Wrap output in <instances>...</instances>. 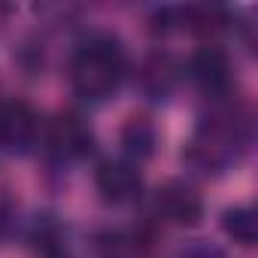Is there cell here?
<instances>
[{"mask_svg":"<svg viewBox=\"0 0 258 258\" xmlns=\"http://www.w3.org/2000/svg\"><path fill=\"white\" fill-rule=\"evenodd\" d=\"M127 73V55L118 37L106 31L88 34L70 58V85L85 100L109 97Z\"/></svg>","mask_w":258,"mask_h":258,"instance_id":"1","label":"cell"},{"mask_svg":"<svg viewBox=\"0 0 258 258\" xmlns=\"http://www.w3.org/2000/svg\"><path fill=\"white\" fill-rule=\"evenodd\" d=\"M246 143H249L246 121L234 109H219L198 124L191 143L185 146V158L204 173H222L240 158Z\"/></svg>","mask_w":258,"mask_h":258,"instance_id":"2","label":"cell"},{"mask_svg":"<svg viewBox=\"0 0 258 258\" xmlns=\"http://www.w3.org/2000/svg\"><path fill=\"white\" fill-rule=\"evenodd\" d=\"M94 188L112 207L137 201V195L143 191L140 164L127 161V158H103L94 170Z\"/></svg>","mask_w":258,"mask_h":258,"instance_id":"3","label":"cell"},{"mask_svg":"<svg viewBox=\"0 0 258 258\" xmlns=\"http://www.w3.org/2000/svg\"><path fill=\"white\" fill-rule=\"evenodd\" d=\"M46 146L64 158V161H73V158H85L91 149H94V131L88 127V121L76 112H64L58 115L49 127H46Z\"/></svg>","mask_w":258,"mask_h":258,"instance_id":"4","label":"cell"},{"mask_svg":"<svg viewBox=\"0 0 258 258\" xmlns=\"http://www.w3.org/2000/svg\"><path fill=\"white\" fill-rule=\"evenodd\" d=\"M40 140H43L40 118L25 100H16V103L0 109V143H4L7 149L31 152Z\"/></svg>","mask_w":258,"mask_h":258,"instance_id":"5","label":"cell"},{"mask_svg":"<svg viewBox=\"0 0 258 258\" xmlns=\"http://www.w3.org/2000/svg\"><path fill=\"white\" fill-rule=\"evenodd\" d=\"M155 213L167 225L191 228L204 216V201H201V195L191 185H185V182H167V185H161L155 191Z\"/></svg>","mask_w":258,"mask_h":258,"instance_id":"6","label":"cell"},{"mask_svg":"<svg viewBox=\"0 0 258 258\" xmlns=\"http://www.w3.org/2000/svg\"><path fill=\"white\" fill-rule=\"evenodd\" d=\"M188 76L195 79V85L210 94V97H222L231 85V61L225 55V49L219 46H201L191 61H188Z\"/></svg>","mask_w":258,"mask_h":258,"instance_id":"7","label":"cell"},{"mask_svg":"<svg viewBox=\"0 0 258 258\" xmlns=\"http://www.w3.org/2000/svg\"><path fill=\"white\" fill-rule=\"evenodd\" d=\"M179 79H182V67H179L170 55H161V52L152 55V58H146V64H143V70H140V85H143V91H146L152 100L170 97V94L176 91Z\"/></svg>","mask_w":258,"mask_h":258,"instance_id":"8","label":"cell"},{"mask_svg":"<svg viewBox=\"0 0 258 258\" xmlns=\"http://www.w3.org/2000/svg\"><path fill=\"white\" fill-rule=\"evenodd\" d=\"M121 149H124V158L127 161H146L155 155L158 149V127L149 115H131L124 124H121Z\"/></svg>","mask_w":258,"mask_h":258,"instance_id":"9","label":"cell"},{"mask_svg":"<svg viewBox=\"0 0 258 258\" xmlns=\"http://www.w3.org/2000/svg\"><path fill=\"white\" fill-rule=\"evenodd\" d=\"M222 228L240 246H255V240H258V216H255L252 207H231V210H225L222 213Z\"/></svg>","mask_w":258,"mask_h":258,"instance_id":"10","label":"cell"},{"mask_svg":"<svg viewBox=\"0 0 258 258\" xmlns=\"http://www.w3.org/2000/svg\"><path fill=\"white\" fill-rule=\"evenodd\" d=\"M179 258H228V255H225V249H219L216 243L195 240V243H188V246L179 252Z\"/></svg>","mask_w":258,"mask_h":258,"instance_id":"11","label":"cell"},{"mask_svg":"<svg viewBox=\"0 0 258 258\" xmlns=\"http://www.w3.org/2000/svg\"><path fill=\"white\" fill-rule=\"evenodd\" d=\"M0 19H4V7H0Z\"/></svg>","mask_w":258,"mask_h":258,"instance_id":"12","label":"cell"}]
</instances>
